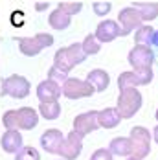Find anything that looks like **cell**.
Masks as SVG:
<instances>
[{
    "label": "cell",
    "instance_id": "obj_2",
    "mask_svg": "<svg viewBox=\"0 0 158 160\" xmlns=\"http://www.w3.org/2000/svg\"><path fill=\"white\" fill-rule=\"evenodd\" d=\"M2 125L6 127V131H32L39 125V112L33 107L9 109L2 114Z\"/></svg>",
    "mask_w": 158,
    "mask_h": 160
},
{
    "label": "cell",
    "instance_id": "obj_15",
    "mask_svg": "<svg viewBox=\"0 0 158 160\" xmlns=\"http://www.w3.org/2000/svg\"><path fill=\"white\" fill-rule=\"evenodd\" d=\"M0 145L6 153L9 155H17L22 147H24V138L20 134V131H15V129H9L2 134L0 138Z\"/></svg>",
    "mask_w": 158,
    "mask_h": 160
},
{
    "label": "cell",
    "instance_id": "obj_25",
    "mask_svg": "<svg viewBox=\"0 0 158 160\" xmlns=\"http://www.w3.org/2000/svg\"><path fill=\"white\" fill-rule=\"evenodd\" d=\"M15 160H41V155L33 145H24L15 155Z\"/></svg>",
    "mask_w": 158,
    "mask_h": 160
},
{
    "label": "cell",
    "instance_id": "obj_11",
    "mask_svg": "<svg viewBox=\"0 0 158 160\" xmlns=\"http://www.w3.org/2000/svg\"><path fill=\"white\" fill-rule=\"evenodd\" d=\"M116 22H120L118 26H120V30H121V37H127V35H131V33L134 32V30H138L140 26H142V18L138 15V11L134 9V8H123L120 13H118V20Z\"/></svg>",
    "mask_w": 158,
    "mask_h": 160
},
{
    "label": "cell",
    "instance_id": "obj_29",
    "mask_svg": "<svg viewBox=\"0 0 158 160\" xmlns=\"http://www.w3.org/2000/svg\"><path fill=\"white\" fill-rule=\"evenodd\" d=\"M11 24H13V26H20V24H22V11H15V13L11 15Z\"/></svg>",
    "mask_w": 158,
    "mask_h": 160
},
{
    "label": "cell",
    "instance_id": "obj_32",
    "mask_svg": "<svg viewBox=\"0 0 158 160\" xmlns=\"http://www.w3.org/2000/svg\"><path fill=\"white\" fill-rule=\"evenodd\" d=\"M153 46L158 48V32H155V37H153Z\"/></svg>",
    "mask_w": 158,
    "mask_h": 160
},
{
    "label": "cell",
    "instance_id": "obj_22",
    "mask_svg": "<svg viewBox=\"0 0 158 160\" xmlns=\"http://www.w3.org/2000/svg\"><path fill=\"white\" fill-rule=\"evenodd\" d=\"M37 112L44 118V120H57L61 116V103L59 101H52V103H39Z\"/></svg>",
    "mask_w": 158,
    "mask_h": 160
},
{
    "label": "cell",
    "instance_id": "obj_33",
    "mask_svg": "<svg viewBox=\"0 0 158 160\" xmlns=\"http://www.w3.org/2000/svg\"><path fill=\"white\" fill-rule=\"evenodd\" d=\"M125 160H138V158H132V157H127Z\"/></svg>",
    "mask_w": 158,
    "mask_h": 160
},
{
    "label": "cell",
    "instance_id": "obj_3",
    "mask_svg": "<svg viewBox=\"0 0 158 160\" xmlns=\"http://www.w3.org/2000/svg\"><path fill=\"white\" fill-rule=\"evenodd\" d=\"M86 59V55L83 53L81 42H74L70 46H63L55 52L53 55V68H57L59 72H63L68 76V72L72 68H76L77 64H81Z\"/></svg>",
    "mask_w": 158,
    "mask_h": 160
},
{
    "label": "cell",
    "instance_id": "obj_7",
    "mask_svg": "<svg viewBox=\"0 0 158 160\" xmlns=\"http://www.w3.org/2000/svg\"><path fill=\"white\" fill-rule=\"evenodd\" d=\"M52 44H53V35L44 33V32L37 33L33 37H22V39H18V50L26 57H35L44 48L52 46Z\"/></svg>",
    "mask_w": 158,
    "mask_h": 160
},
{
    "label": "cell",
    "instance_id": "obj_4",
    "mask_svg": "<svg viewBox=\"0 0 158 160\" xmlns=\"http://www.w3.org/2000/svg\"><path fill=\"white\" fill-rule=\"evenodd\" d=\"M142 94L138 88H123L120 90V96H118V103H116V111L120 114L121 120H129L132 118L136 112L142 109Z\"/></svg>",
    "mask_w": 158,
    "mask_h": 160
},
{
    "label": "cell",
    "instance_id": "obj_19",
    "mask_svg": "<svg viewBox=\"0 0 158 160\" xmlns=\"http://www.w3.org/2000/svg\"><path fill=\"white\" fill-rule=\"evenodd\" d=\"M109 151H111L112 157H131V142L127 136H116L111 140L109 145Z\"/></svg>",
    "mask_w": 158,
    "mask_h": 160
},
{
    "label": "cell",
    "instance_id": "obj_12",
    "mask_svg": "<svg viewBox=\"0 0 158 160\" xmlns=\"http://www.w3.org/2000/svg\"><path fill=\"white\" fill-rule=\"evenodd\" d=\"M94 37L99 44H103V42H112L114 39L121 37V30H120V26H118L116 20L107 18V20H103V22L97 24V28H96V32H94Z\"/></svg>",
    "mask_w": 158,
    "mask_h": 160
},
{
    "label": "cell",
    "instance_id": "obj_20",
    "mask_svg": "<svg viewBox=\"0 0 158 160\" xmlns=\"http://www.w3.org/2000/svg\"><path fill=\"white\" fill-rule=\"evenodd\" d=\"M155 28L153 26H147V24H142L136 33H134V42L136 44H142V46H153V37H155Z\"/></svg>",
    "mask_w": 158,
    "mask_h": 160
},
{
    "label": "cell",
    "instance_id": "obj_1",
    "mask_svg": "<svg viewBox=\"0 0 158 160\" xmlns=\"http://www.w3.org/2000/svg\"><path fill=\"white\" fill-rule=\"evenodd\" d=\"M127 61L132 66V72L140 78V79L149 85L153 81V63H155V52L149 46H142V44H134L129 55Z\"/></svg>",
    "mask_w": 158,
    "mask_h": 160
},
{
    "label": "cell",
    "instance_id": "obj_14",
    "mask_svg": "<svg viewBox=\"0 0 158 160\" xmlns=\"http://www.w3.org/2000/svg\"><path fill=\"white\" fill-rule=\"evenodd\" d=\"M63 140H64V136L59 129H46L41 134V147L46 153H50V155H57V151H59V147L63 144Z\"/></svg>",
    "mask_w": 158,
    "mask_h": 160
},
{
    "label": "cell",
    "instance_id": "obj_30",
    "mask_svg": "<svg viewBox=\"0 0 158 160\" xmlns=\"http://www.w3.org/2000/svg\"><path fill=\"white\" fill-rule=\"evenodd\" d=\"M50 8V2H35V11H44V9H48Z\"/></svg>",
    "mask_w": 158,
    "mask_h": 160
},
{
    "label": "cell",
    "instance_id": "obj_17",
    "mask_svg": "<svg viewBox=\"0 0 158 160\" xmlns=\"http://www.w3.org/2000/svg\"><path fill=\"white\" fill-rule=\"evenodd\" d=\"M86 81L94 87L96 92H105L109 88V83H111V76L109 72L101 70V68H94L86 74Z\"/></svg>",
    "mask_w": 158,
    "mask_h": 160
},
{
    "label": "cell",
    "instance_id": "obj_23",
    "mask_svg": "<svg viewBox=\"0 0 158 160\" xmlns=\"http://www.w3.org/2000/svg\"><path fill=\"white\" fill-rule=\"evenodd\" d=\"M81 48H83V53L88 57V55H96V53L101 50V44L96 41L94 33H88V35L83 39V42H81Z\"/></svg>",
    "mask_w": 158,
    "mask_h": 160
},
{
    "label": "cell",
    "instance_id": "obj_6",
    "mask_svg": "<svg viewBox=\"0 0 158 160\" xmlns=\"http://www.w3.org/2000/svg\"><path fill=\"white\" fill-rule=\"evenodd\" d=\"M30 90H32L30 81L18 74H11L9 78L2 79V85H0L2 96H9L15 99H24L26 96H30Z\"/></svg>",
    "mask_w": 158,
    "mask_h": 160
},
{
    "label": "cell",
    "instance_id": "obj_16",
    "mask_svg": "<svg viewBox=\"0 0 158 160\" xmlns=\"http://www.w3.org/2000/svg\"><path fill=\"white\" fill-rule=\"evenodd\" d=\"M121 118L116 111V107H107L103 111H97V125L99 129H114L120 125Z\"/></svg>",
    "mask_w": 158,
    "mask_h": 160
},
{
    "label": "cell",
    "instance_id": "obj_26",
    "mask_svg": "<svg viewBox=\"0 0 158 160\" xmlns=\"http://www.w3.org/2000/svg\"><path fill=\"white\" fill-rule=\"evenodd\" d=\"M92 8H94V13L99 17H105L111 13L112 9V4L111 2H103V0H96V2H92Z\"/></svg>",
    "mask_w": 158,
    "mask_h": 160
},
{
    "label": "cell",
    "instance_id": "obj_9",
    "mask_svg": "<svg viewBox=\"0 0 158 160\" xmlns=\"http://www.w3.org/2000/svg\"><path fill=\"white\" fill-rule=\"evenodd\" d=\"M81 151H83V138L74 131H70L68 136L63 140L57 155H61V160H77Z\"/></svg>",
    "mask_w": 158,
    "mask_h": 160
},
{
    "label": "cell",
    "instance_id": "obj_24",
    "mask_svg": "<svg viewBox=\"0 0 158 160\" xmlns=\"http://www.w3.org/2000/svg\"><path fill=\"white\" fill-rule=\"evenodd\" d=\"M57 9H59V11H63V13H66L68 17L77 15L79 11L83 9V2H70V0H61V2L57 4Z\"/></svg>",
    "mask_w": 158,
    "mask_h": 160
},
{
    "label": "cell",
    "instance_id": "obj_31",
    "mask_svg": "<svg viewBox=\"0 0 158 160\" xmlns=\"http://www.w3.org/2000/svg\"><path fill=\"white\" fill-rule=\"evenodd\" d=\"M151 138H153V140H155V142L158 144V125L155 127V131H153V136H151Z\"/></svg>",
    "mask_w": 158,
    "mask_h": 160
},
{
    "label": "cell",
    "instance_id": "obj_5",
    "mask_svg": "<svg viewBox=\"0 0 158 160\" xmlns=\"http://www.w3.org/2000/svg\"><path fill=\"white\" fill-rule=\"evenodd\" d=\"M151 132L149 129L142 125H134L129 132V142H131V157L132 158L143 160L151 153Z\"/></svg>",
    "mask_w": 158,
    "mask_h": 160
},
{
    "label": "cell",
    "instance_id": "obj_27",
    "mask_svg": "<svg viewBox=\"0 0 158 160\" xmlns=\"http://www.w3.org/2000/svg\"><path fill=\"white\" fill-rule=\"evenodd\" d=\"M48 79H52V81H55L57 85H61V83H64V81L68 79V76L63 74V72H59L57 68H53V66H52V68L48 70Z\"/></svg>",
    "mask_w": 158,
    "mask_h": 160
},
{
    "label": "cell",
    "instance_id": "obj_13",
    "mask_svg": "<svg viewBox=\"0 0 158 160\" xmlns=\"http://www.w3.org/2000/svg\"><path fill=\"white\" fill-rule=\"evenodd\" d=\"M37 98L41 103H52L59 101L61 98V85H57L52 79H44L37 85Z\"/></svg>",
    "mask_w": 158,
    "mask_h": 160
},
{
    "label": "cell",
    "instance_id": "obj_8",
    "mask_svg": "<svg viewBox=\"0 0 158 160\" xmlns=\"http://www.w3.org/2000/svg\"><path fill=\"white\" fill-rule=\"evenodd\" d=\"M94 87L86 79L79 78H68L61 87V94L66 96L68 99H81V98H90L94 96Z\"/></svg>",
    "mask_w": 158,
    "mask_h": 160
},
{
    "label": "cell",
    "instance_id": "obj_18",
    "mask_svg": "<svg viewBox=\"0 0 158 160\" xmlns=\"http://www.w3.org/2000/svg\"><path fill=\"white\" fill-rule=\"evenodd\" d=\"M131 8L138 11L142 22H151L158 17V2H132Z\"/></svg>",
    "mask_w": 158,
    "mask_h": 160
},
{
    "label": "cell",
    "instance_id": "obj_28",
    "mask_svg": "<svg viewBox=\"0 0 158 160\" xmlns=\"http://www.w3.org/2000/svg\"><path fill=\"white\" fill-rule=\"evenodd\" d=\"M112 158H114V157L111 155V151L105 149V147L96 149L94 153H92V157H90V160H112Z\"/></svg>",
    "mask_w": 158,
    "mask_h": 160
},
{
    "label": "cell",
    "instance_id": "obj_34",
    "mask_svg": "<svg viewBox=\"0 0 158 160\" xmlns=\"http://www.w3.org/2000/svg\"><path fill=\"white\" fill-rule=\"evenodd\" d=\"M155 116H156V120H158V109H156V112H155Z\"/></svg>",
    "mask_w": 158,
    "mask_h": 160
},
{
    "label": "cell",
    "instance_id": "obj_21",
    "mask_svg": "<svg viewBox=\"0 0 158 160\" xmlns=\"http://www.w3.org/2000/svg\"><path fill=\"white\" fill-rule=\"evenodd\" d=\"M70 18H72V17H68L66 13L59 11V9H53V11L50 13V17H48V24H50L53 30L63 32V30H66V28L70 26Z\"/></svg>",
    "mask_w": 158,
    "mask_h": 160
},
{
    "label": "cell",
    "instance_id": "obj_10",
    "mask_svg": "<svg viewBox=\"0 0 158 160\" xmlns=\"http://www.w3.org/2000/svg\"><path fill=\"white\" fill-rule=\"evenodd\" d=\"M99 125H97V111H86L83 114H77L74 118V132L79 134L81 138H85L86 134L97 131Z\"/></svg>",
    "mask_w": 158,
    "mask_h": 160
}]
</instances>
